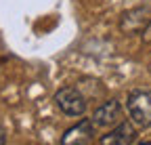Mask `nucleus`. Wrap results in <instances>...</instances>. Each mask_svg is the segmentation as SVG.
Wrapping results in <instances>:
<instances>
[{"mask_svg":"<svg viewBox=\"0 0 151 145\" xmlns=\"http://www.w3.org/2000/svg\"><path fill=\"white\" fill-rule=\"evenodd\" d=\"M149 23H151V9H147V6L130 9V11L122 13V17H120V30L124 34L143 32Z\"/></svg>","mask_w":151,"mask_h":145,"instance_id":"20e7f679","label":"nucleus"},{"mask_svg":"<svg viewBox=\"0 0 151 145\" xmlns=\"http://www.w3.org/2000/svg\"><path fill=\"white\" fill-rule=\"evenodd\" d=\"M139 145H151V141H141Z\"/></svg>","mask_w":151,"mask_h":145,"instance_id":"6e6552de","label":"nucleus"},{"mask_svg":"<svg viewBox=\"0 0 151 145\" xmlns=\"http://www.w3.org/2000/svg\"><path fill=\"white\" fill-rule=\"evenodd\" d=\"M94 126L90 120H80L78 124H73L71 128H67L61 137V145H90L94 139Z\"/></svg>","mask_w":151,"mask_h":145,"instance_id":"39448f33","label":"nucleus"},{"mask_svg":"<svg viewBox=\"0 0 151 145\" xmlns=\"http://www.w3.org/2000/svg\"><path fill=\"white\" fill-rule=\"evenodd\" d=\"M137 139V128L132 122L122 120L120 124H116V128L109 131L107 135H103L99 139V145H132Z\"/></svg>","mask_w":151,"mask_h":145,"instance_id":"423d86ee","label":"nucleus"},{"mask_svg":"<svg viewBox=\"0 0 151 145\" xmlns=\"http://www.w3.org/2000/svg\"><path fill=\"white\" fill-rule=\"evenodd\" d=\"M128 114L137 128H147L151 126V90L147 88H134L128 93Z\"/></svg>","mask_w":151,"mask_h":145,"instance_id":"f257e3e1","label":"nucleus"},{"mask_svg":"<svg viewBox=\"0 0 151 145\" xmlns=\"http://www.w3.org/2000/svg\"><path fill=\"white\" fill-rule=\"evenodd\" d=\"M57 107L67 116H82L86 112V97L73 86H63L55 93Z\"/></svg>","mask_w":151,"mask_h":145,"instance_id":"f03ea898","label":"nucleus"},{"mask_svg":"<svg viewBox=\"0 0 151 145\" xmlns=\"http://www.w3.org/2000/svg\"><path fill=\"white\" fill-rule=\"evenodd\" d=\"M90 122L97 126V128H109V126H116L122 122V105L116 99H109L103 105H99L94 110Z\"/></svg>","mask_w":151,"mask_h":145,"instance_id":"7ed1b4c3","label":"nucleus"},{"mask_svg":"<svg viewBox=\"0 0 151 145\" xmlns=\"http://www.w3.org/2000/svg\"><path fill=\"white\" fill-rule=\"evenodd\" d=\"M4 143H6V133L0 128V145H4Z\"/></svg>","mask_w":151,"mask_h":145,"instance_id":"0eeeda50","label":"nucleus"}]
</instances>
